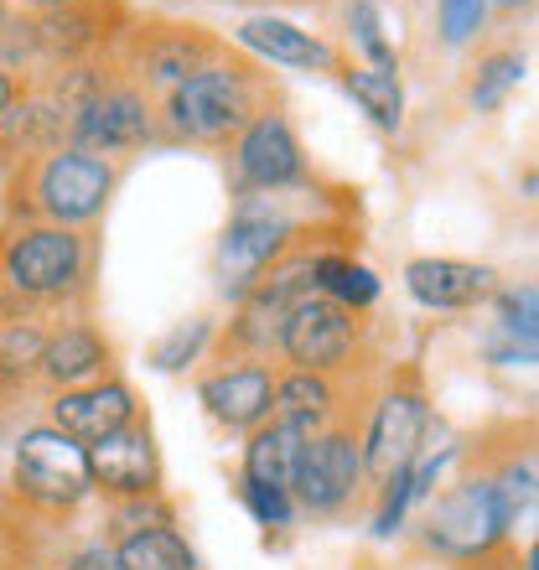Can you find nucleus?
<instances>
[{
    "label": "nucleus",
    "mask_w": 539,
    "mask_h": 570,
    "mask_svg": "<svg viewBox=\"0 0 539 570\" xmlns=\"http://www.w3.org/2000/svg\"><path fill=\"white\" fill-rule=\"evenodd\" d=\"M109 374H115V343L105 337V327H94L89 316H58L42 353L47 390H84V384H99Z\"/></svg>",
    "instance_id": "f3484780"
},
{
    "label": "nucleus",
    "mask_w": 539,
    "mask_h": 570,
    "mask_svg": "<svg viewBox=\"0 0 539 570\" xmlns=\"http://www.w3.org/2000/svg\"><path fill=\"white\" fill-rule=\"evenodd\" d=\"M89 228L6 218L0 224V316H84L94 296Z\"/></svg>",
    "instance_id": "f257e3e1"
},
{
    "label": "nucleus",
    "mask_w": 539,
    "mask_h": 570,
    "mask_svg": "<svg viewBox=\"0 0 539 570\" xmlns=\"http://www.w3.org/2000/svg\"><path fill=\"white\" fill-rule=\"evenodd\" d=\"M363 353V316L327 301L322 291L306 296L285 322L281 358L291 368H312V374H347Z\"/></svg>",
    "instance_id": "f8f14e48"
},
{
    "label": "nucleus",
    "mask_w": 539,
    "mask_h": 570,
    "mask_svg": "<svg viewBox=\"0 0 539 570\" xmlns=\"http://www.w3.org/2000/svg\"><path fill=\"white\" fill-rule=\"evenodd\" d=\"M120 187V166L109 156L78 146L42 150L16 166L11 177V218H37V224L94 228L105 218L109 197Z\"/></svg>",
    "instance_id": "7ed1b4c3"
},
{
    "label": "nucleus",
    "mask_w": 539,
    "mask_h": 570,
    "mask_svg": "<svg viewBox=\"0 0 539 570\" xmlns=\"http://www.w3.org/2000/svg\"><path fill=\"white\" fill-rule=\"evenodd\" d=\"M498 11H525V6H535V0H493Z\"/></svg>",
    "instance_id": "c9c22d12"
},
{
    "label": "nucleus",
    "mask_w": 539,
    "mask_h": 570,
    "mask_svg": "<svg viewBox=\"0 0 539 570\" xmlns=\"http://www.w3.org/2000/svg\"><path fill=\"white\" fill-rule=\"evenodd\" d=\"M161 136H166L161 109L150 105V94L125 73L109 78L105 89L74 115V125H68V146L109 156V161L130 156V150H146L150 140H161Z\"/></svg>",
    "instance_id": "9d476101"
},
{
    "label": "nucleus",
    "mask_w": 539,
    "mask_h": 570,
    "mask_svg": "<svg viewBox=\"0 0 539 570\" xmlns=\"http://www.w3.org/2000/svg\"><path fill=\"white\" fill-rule=\"evenodd\" d=\"M363 482H369V462H363L359 425L337 421L306 441V456L296 466L291 493L301 503V519H337V513L359 503Z\"/></svg>",
    "instance_id": "0eeeda50"
},
{
    "label": "nucleus",
    "mask_w": 539,
    "mask_h": 570,
    "mask_svg": "<svg viewBox=\"0 0 539 570\" xmlns=\"http://www.w3.org/2000/svg\"><path fill=\"white\" fill-rule=\"evenodd\" d=\"M270 109V83L255 62L213 58L193 78H182L171 94H161V125L171 140L187 146H234L239 130Z\"/></svg>",
    "instance_id": "f03ea898"
},
{
    "label": "nucleus",
    "mask_w": 539,
    "mask_h": 570,
    "mask_svg": "<svg viewBox=\"0 0 539 570\" xmlns=\"http://www.w3.org/2000/svg\"><path fill=\"white\" fill-rule=\"evenodd\" d=\"M228 171H234V193L239 197H281L306 187L312 166H306L296 125L285 120L281 105L259 109L239 130V140L228 146Z\"/></svg>",
    "instance_id": "6e6552de"
},
{
    "label": "nucleus",
    "mask_w": 539,
    "mask_h": 570,
    "mask_svg": "<svg viewBox=\"0 0 539 570\" xmlns=\"http://www.w3.org/2000/svg\"><path fill=\"white\" fill-rule=\"evenodd\" d=\"M425 435H431V400L420 390V379H390L379 394H369V415L359 425L369 482L379 488L400 466L415 462L425 451Z\"/></svg>",
    "instance_id": "1a4fd4ad"
},
{
    "label": "nucleus",
    "mask_w": 539,
    "mask_h": 570,
    "mask_svg": "<svg viewBox=\"0 0 539 570\" xmlns=\"http://www.w3.org/2000/svg\"><path fill=\"white\" fill-rule=\"evenodd\" d=\"M213 347H218V322L193 316V322H177L161 343L150 347V368H161V374H187V368H197V363L208 358Z\"/></svg>",
    "instance_id": "c85d7f7f"
},
{
    "label": "nucleus",
    "mask_w": 539,
    "mask_h": 570,
    "mask_svg": "<svg viewBox=\"0 0 539 570\" xmlns=\"http://www.w3.org/2000/svg\"><path fill=\"white\" fill-rule=\"evenodd\" d=\"M16 11L27 16H47V11H68V6H84V0H11Z\"/></svg>",
    "instance_id": "72a5a7b5"
},
{
    "label": "nucleus",
    "mask_w": 539,
    "mask_h": 570,
    "mask_svg": "<svg viewBox=\"0 0 539 570\" xmlns=\"http://www.w3.org/2000/svg\"><path fill=\"white\" fill-rule=\"evenodd\" d=\"M21 89H27V83H21V73H11V68H0V120H6V115L16 109Z\"/></svg>",
    "instance_id": "473e14b6"
},
{
    "label": "nucleus",
    "mask_w": 539,
    "mask_h": 570,
    "mask_svg": "<svg viewBox=\"0 0 539 570\" xmlns=\"http://www.w3.org/2000/svg\"><path fill=\"white\" fill-rule=\"evenodd\" d=\"M493 312L498 322L488 337V358L539 363V285H498Z\"/></svg>",
    "instance_id": "4be33fe9"
},
{
    "label": "nucleus",
    "mask_w": 539,
    "mask_h": 570,
    "mask_svg": "<svg viewBox=\"0 0 539 570\" xmlns=\"http://www.w3.org/2000/svg\"><path fill=\"white\" fill-rule=\"evenodd\" d=\"M519 83H525V52L493 47V52H482L472 78H467V105L478 109V115H493V109L509 105V94Z\"/></svg>",
    "instance_id": "cd10ccee"
},
{
    "label": "nucleus",
    "mask_w": 539,
    "mask_h": 570,
    "mask_svg": "<svg viewBox=\"0 0 539 570\" xmlns=\"http://www.w3.org/2000/svg\"><path fill=\"white\" fill-rule=\"evenodd\" d=\"M234 42L249 52V58L270 62V68H296V73H343V58L337 47L322 37V31H306L285 16H244Z\"/></svg>",
    "instance_id": "aec40b11"
},
{
    "label": "nucleus",
    "mask_w": 539,
    "mask_h": 570,
    "mask_svg": "<svg viewBox=\"0 0 539 570\" xmlns=\"http://www.w3.org/2000/svg\"><path fill=\"white\" fill-rule=\"evenodd\" d=\"M482 466L493 472L498 493L509 503L513 540L539 529V425H513L493 441V451H482Z\"/></svg>",
    "instance_id": "6ab92c4d"
},
{
    "label": "nucleus",
    "mask_w": 539,
    "mask_h": 570,
    "mask_svg": "<svg viewBox=\"0 0 539 570\" xmlns=\"http://www.w3.org/2000/svg\"><path fill=\"white\" fill-rule=\"evenodd\" d=\"M525 193H535V197H539V171H529V177H525Z\"/></svg>",
    "instance_id": "e433bc0d"
},
{
    "label": "nucleus",
    "mask_w": 539,
    "mask_h": 570,
    "mask_svg": "<svg viewBox=\"0 0 539 570\" xmlns=\"http://www.w3.org/2000/svg\"><path fill=\"white\" fill-rule=\"evenodd\" d=\"M89 472H94V493H105L109 503L156 498L166 472H161V446H156L150 425L135 421L120 435H105L99 446H89Z\"/></svg>",
    "instance_id": "2eb2a0df"
},
{
    "label": "nucleus",
    "mask_w": 539,
    "mask_h": 570,
    "mask_svg": "<svg viewBox=\"0 0 539 570\" xmlns=\"http://www.w3.org/2000/svg\"><path fill=\"white\" fill-rule=\"evenodd\" d=\"M6 488H11L16 503H27L37 513H74L94 493L89 446L74 441L68 431H58L52 421L27 425L11 446Z\"/></svg>",
    "instance_id": "423d86ee"
},
{
    "label": "nucleus",
    "mask_w": 539,
    "mask_h": 570,
    "mask_svg": "<svg viewBox=\"0 0 539 570\" xmlns=\"http://www.w3.org/2000/svg\"><path fill=\"white\" fill-rule=\"evenodd\" d=\"M493 0H435V37L447 47H467L478 42V31L488 27Z\"/></svg>",
    "instance_id": "2f4dec72"
},
{
    "label": "nucleus",
    "mask_w": 539,
    "mask_h": 570,
    "mask_svg": "<svg viewBox=\"0 0 539 570\" xmlns=\"http://www.w3.org/2000/svg\"><path fill=\"white\" fill-rule=\"evenodd\" d=\"M306 441L312 431L296 421H265L259 431L244 435V462H239V478H255V482H275V488H291L296 482V466L306 456Z\"/></svg>",
    "instance_id": "5701e85b"
},
{
    "label": "nucleus",
    "mask_w": 539,
    "mask_h": 570,
    "mask_svg": "<svg viewBox=\"0 0 539 570\" xmlns=\"http://www.w3.org/2000/svg\"><path fill=\"white\" fill-rule=\"evenodd\" d=\"M115 570H197V556L177 524H146L115 540Z\"/></svg>",
    "instance_id": "bb28decb"
},
{
    "label": "nucleus",
    "mask_w": 539,
    "mask_h": 570,
    "mask_svg": "<svg viewBox=\"0 0 539 570\" xmlns=\"http://www.w3.org/2000/svg\"><path fill=\"white\" fill-rule=\"evenodd\" d=\"M47 421L58 431H68L74 441H84V446H99L105 435H120L125 425L140 421V400H135V390L120 374H109L99 384H84V390L52 394Z\"/></svg>",
    "instance_id": "dca6fc26"
},
{
    "label": "nucleus",
    "mask_w": 539,
    "mask_h": 570,
    "mask_svg": "<svg viewBox=\"0 0 539 570\" xmlns=\"http://www.w3.org/2000/svg\"><path fill=\"white\" fill-rule=\"evenodd\" d=\"M343 27H347V47H353L369 68H400V52H394V42H390V27H384L379 0H347Z\"/></svg>",
    "instance_id": "c756f323"
},
{
    "label": "nucleus",
    "mask_w": 539,
    "mask_h": 570,
    "mask_svg": "<svg viewBox=\"0 0 539 570\" xmlns=\"http://www.w3.org/2000/svg\"><path fill=\"white\" fill-rule=\"evenodd\" d=\"M224 58V42L203 27H135L120 37V68L146 94H171L182 78Z\"/></svg>",
    "instance_id": "9b49d317"
},
{
    "label": "nucleus",
    "mask_w": 539,
    "mask_h": 570,
    "mask_svg": "<svg viewBox=\"0 0 539 570\" xmlns=\"http://www.w3.org/2000/svg\"><path fill=\"white\" fill-rule=\"evenodd\" d=\"M404 291L425 312H472V306L498 296V271L493 265H472V259L420 255L404 265Z\"/></svg>",
    "instance_id": "a211bd4d"
},
{
    "label": "nucleus",
    "mask_w": 539,
    "mask_h": 570,
    "mask_svg": "<svg viewBox=\"0 0 539 570\" xmlns=\"http://www.w3.org/2000/svg\"><path fill=\"white\" fill-rule=\"evenodd\" d=\"M47 332H52L47 316H0V405L42 379Z\"/></svg>",
    "instance_id": "b1692460"
},
{
    "label": "nucleus",
    "mask_w": 539,
    "mask_h": 570,
    "mask_svg": "<svg viewBox=\"0 0 539 570\" xmlns=\"http://www.w3.org/2000/svg\"><path fill=\"white\" fill-rule=\"evenodd\" d=\"M285 197V193H281ZM281 197H239V208L228 218V228L218 234V249H213V281H218V296L239 306L259 281H265L275 265H281L291 249L306 244V224L291 218L281 208Z\"/></svg>",
    "instance_id": "39448f33"
},
{
    "label": "nucleus",
    "mask_w": 539,
    "mask_h": 570,
    "mask_svg": "<svg viewBox=\"0 0 539 570\" xmlns=\"http://www.w3.org/2000/svg\"><path fill=\"white\" fill-rule=\"evenodd\" d=\"M343 94L353 105L369 115L374 130L384 136H400L404 130V83H400V68H369V62H347L337 73Z\"/></svg>",
    "instance_id": "393cba45"
},
{
    "label": "nucleus",
    "mask_w": 539,
    "mask_h": 570,
    "mask_svg": "<svg viewBox=\"0 0 539 570\" xmlns=\"http://www.w3.org/2000/svg\"><path fill=\"white\" fill-rule=\"evenodd\" d=\"M316 291L327 301H337V306H347V312H374L379 296H384V281H379L363 259H353L347 249H332V244H316Z\"/></svg>",
    "instance_id": "a878e982"
},
{
    "label": "nucleus",
    "mask_w": 539,
    "mask_h": 570,
    "mask_svg": "<svg viewBox=\"0 0 539 570\" xmlns=\"http://www.w3.org/2000/svg\"><path fill=\"white\" fill-rule=\"evenodd\" d=\"M239 503L249 509L259 529H291L301 519V503L291 488H275V482H255V478H239Z\"/></svg>",
    "instance_id": "7c9ffc66"
},
{
    "label": "nucleus",
    "mask_w": 539,
    "mask_h": 570,
    "mask_svg": "<svg viewBox=\"0 0 539 570\" xmlns=\"http://www.w3.org/2000/svg\"><path fill=\"white\" fill-rule=\"evenodd\" d=\"M115 27H125L120 0H84V6H68V11L31 16L37 62H42V68H78V62H94L109 47Z\"/></svg>",
    "instance_id": "4468645a"
},
{
    "label": "nucleus",
    "mask_w": 539,
    "mask_h": 570,
    "mask_svg": "<svg viewBox=\"0 0 539 570\" xmlns=\"http://www.w3.org/2000/svg\"><path fill=\"white\" fill-rule=\"evenodd\" d=\"M525 566L539 570V529H535V540H529V550H525Z\"/></svg>",
    "instance_id": "f704fd0d"
},
{
    "label": "nucleus",
    "mask_w": 539,
    "mask_h": 570,
    "mask_svg": "<svg viewBox=\"0 0 539 570\" xmlns=\"http://www.w3.org/2000/svg\"><path fill=\"white\" fill-rule=\"evenodd\" d=\"M275 384H281L275 358H218L197 374V405L208 410L213 425L249 435L275 421Z\"/></svg>",
    "instance_id": "ddd939ff"
},
{
    "label": "nucleus",
    "mask_w": 539,
    "mask_h": 570,
    "mask_svg": "<svg viewBox=\"0 0 539 570\" xmlns=\"http://www.w3.org/2000/svg\"><path fill=\"white\" fill-rule=\"evenodd\" d=\"M513 544L509 503L498 493V482L488 466H472L457 482H447L441 493L420 513V550L447 566H498Z\"/></svg>",
    "instance_id": "20e7f679"
},
{
    "label": "nucleus",
    "mask_w": 539,
    "mask_h": 570,
    "mask_svg": "<svg viewBox=\"0 0 539 570\" xmlns=\"http://www.w3.org/2000/svg\"><path fill=\"white\" fill-rule=\"evenodd\" d=\"M11 11H16L11 0H0V27H6V21H11Z\"/></svg>",
    "instance_id": "4c0bfd02"
},
{
    "label": "nucleus",
    "mask_w": 539,
    "mask_h": 570,
    "mask_svg": "<svg viewBox=\"0 0 539 570\" xmlns=\"http://www.w3.org/2000/svg\"><path fill=\"white\" fill-rule=\"evenodd\" d=\"M275 415L296 421L306 431H327V425L347 421L343 415V374H312V368H281L275 384Z\"/></svg>",
    "instance_id": "412c9836"
}]
</instances>
